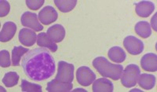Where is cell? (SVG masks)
Returning a JSON list of instances; mask_svg holds the SVG:
<instances>
[{
    "instance_id": "5",
    "label": "cell",
    "mask_w": 157,
    "mask_h": 92,
    "mask_svg": "<svg viewBox=\"0 0 157 92\" xmlns=\"http://www.w3.org/2000/svg\"><path fill=\"white\" fill-rule=\"evenodd\" d=\"M77 82L83 87H88L94 83L96 79V74L87 66H81L77 69Z\"/></svg>"
},
{
    "instance_id": "1",
    "label": "cell",
    "mask_w": 157,
    "mask_h": 92,
    "mask_svg": "<svg viewBox=\"0 0 157 92\" xmlns=\"http://www.w3.org/2000/svg\"><path fill=\"white\" fill-rule=\"evenodd\" d=\"M22 68L25 75L34 81H43L51 77L56 70L55 60L46 48L29 50L22 58Z\"/></svg>"
},
{
    "instance_id": "25",
    "label": "cell",
    "mask_w": 157,
    "mask_h": 92,
    "mask_svg": "<svg viewBox=\"0 0 157 92\" xmlns=\"http://www.w3.org/2000/svg\"><path fill=\"white\" fill-rule=\"evenodd\" d=\"M44 2V0H26V5L32 10H37L40 9Z\"/></svg>"
},
{
    "instance_id": "22",
    "label": "cell",
    "mask_w": 157,
    "mask_h": 92,
    "mask_svg": "<svg viewBox=\"0 0 157 92\" xmlns=\"http://www.w3.org/2000/svg\"><path fill=\"white\" fill-rule=\"evenodd\" d=\"M19 78V75L16 72H8L4 75L2 81L6 87H12L17 84Z\"/></svg>"
},
{
    "instance_id": "15",
    "label": "cell",
    "mask_w": 157,
    "mask_h": 92,
    "mask_svg": "<svg viewBox=\"0 0 157 92\" xmlns=\"http://www.w3.org/2000/svg\"><path fill=\"white\" fill-rule=\"evenodd\" d=\"M72 89L71 83H62L54 79L47 83V90L49 92H68Z\"/></svg>"
},
{
    "instance_id": "12",
    "label": "cell",
    "mask_w": 157,
    "mask_h": 92,
    "mask_svg": "<svg viewBox=\"0 0 157 92\" xmlns=\"http://www.w3.org/2000/svg\"><path fill=\"white\" fill-rule=\"evenodd\" d=\"M155 5L151 1H141L135 5V11L137 14L141 17H148L153 13Z\"/></svg>"
},
{
    "instance_id": "10",
    "label": "cell",
    "mask_w": 157,
    "mask_h": 92,
    "mask_svg": "<svg viewBox=\"0 0 157 92\" xmlns=\"http://www.w3.org/2000/svg\"><path fill=\"white\" fill-rule=\"evenodd\" d=\"M141 68L148 72H156L157 55L155 53H148L141 58Z\"/></svg>"
},
{
    "instance_id": "3",
    "label": "cell",
    "mask_w": 157,
    "mask_h": 92,
    "mask_svg": "<svg viewBox=\"0 0 157 92\" xmlns=\"http://www.w3.org/2000/svg\"><path fill=\"white\" fill-rule=\"evenodd\" d=\"M141 71L140 68L135 64H130L123 69L121 75V83L125 87H132L137 84Z\"/></svg>"
},
{
    "instance_id": "14",
    "label": "cell",
    "mask_w": 157,
    "mask_h": 92,
    "mask_svg": "<svg viewBox=\"0 0 157 92\" xmlns=\"http://www.w3.org/2000/svg\"><path fill=\"white\" fill-rule=\"evenodd\" d=\"M92 90L94 92H113L114 90L113 82L106 78H100L94 80Z\"/></svg>"
},
{
    "instance_id": "26",
    "label": "cell",
    "mask_w": 157,
    "mask_h": 92,
    "mask_svg": "<svg viewBox=\"0 0 157 92\" xmlns=\"http://www.w3.org/2000/svg\"><path fill=\"white\" fill-rule=\"evenodd\" d=\"M10 3L6 0H1L0 1V17H5L10 13Z\"/></svg>"
},
{
    "instance_id": "18",
    "label": "cell",
    "mask_w": 157,
    "mask_h": 92,
    "mask_svg": "<svg viewBox=\"0 0 157 92\" xmlns=\"http://www.w3.org/2000/svg\"><path fill=\"white\" fill-rule=\"evenodd\" d=\"M156 78L154 75L143 73L138 78V84L141 88L145 90H151L155 87Z\"/></svg>"
},
{
    "instance_id": "17",
    "label": "cell",
    "mask_w": 157,
    "mask_h": 92,
    "mask_svg": "<svg viewBox=\"0 0 157 92\" xmlns=\"http://www.w3.org/2000/svg\"><path fill=\"white\" fill-rule=\"evenodd\" d=\"M108 56L113 61L116 63H122L125 61L127 54L123 48L120 47H113L109 49Z\"/></svg>"
},
{
    "instance_id": "21",
    "label": "cell",
    "mask_w": 157,
    "mask_h": 92,
    "mask_svg": "<svg viewBox=\"0 0 157 92\" xmlns=\"http://www.w3.org/2000/svg\"><path fill=\"white\" fill-rule=\"evenodd\" d=\"M29 51V49L25 48V47L17 46L14 47L12 50V65L13 66H18L20 65V61L21 59V57L25 55L26 53Z\"/></svg>"
},
{
    "instance_id": "2",
    "label": "cell",
    "mask_w": 157,
    "mask_h": 92,
    "mask_svg": "<svg viewBox=\"0 0 157 92\" xmlns=\"http://www.w3.org/2000/svg\"><path fill=\"white\" fill-rule=\"evenodd\" d=\"M93 66L103 77L118 80L121 77L123 67L121 65L111 63L105 57H97L93 61Z\"/></svg>"
},
{
    "instance_id": "28",
    "label": "cell",
    "mask_w": 157,
    "mask_h": 92,
    "mask_svg": "<svg viewBox=\"0 0 157 92\" xmlns=\"http://www.w3.org/2000/svg\"><path fill=\"white\" fill-rule=\"evenodd\" d=\"M73 91H85V92H86V90H84V89H82V88H76V89H75Z\"/></svg>"
},
{
    "instance_id": "23",
    "label": "cell",
    "mask_w": 157,
    "mask_h": 92,
    "mask_svg": "<svg viewBox=\"0 0 157 92\" xmlns=\"http://www.w3.org/2000/svg\"><path fill=\"white\" fill-rule=\"evenodd\" d=\"M22 91L27 92H42V87L39 84L34 83H30V82L22 79L21 85Z\"/></svg>"
},
{
    "instance_id": "27",
    "label": "cell",
    "mask_w": 157,
    "mask_h": 92,
    "mask_svg": "<svg viewBox=\"0 0 157 92\" xmlns=\"http://www.w3.org/2000/svg\"><path fill=\"white\" fill-rule=\"evenodd\" d=\"M155 19H156V13L152 17V20H151V24H152V29H154V31H156V25H155Z\"/></svg>"
},
{
    "instance_id": "20",
    "label": "cell",
    "mask_w": 157,
    "mask_h": 92,
    "mask_svg": "<svg viewBox=\"0 0 157 92\" xmlns=\"http://www.w3.org/2000/svg\"><path fill=\"white\" fill-rule=\"evenodd\" d=\"M54 3L59 10L63 13H68L75 8L77 0H54Z\"/></svg>"
},
{
    "instance_id": "9",
    "label": "cell",
    "mask_w": 157,
    "mask_h": 92,
    "mask_svg": "<svg viewBox=\"0 0 157 92\" xmlns=\"http://www.w3.org/2000/svg\"><path fill=\"white\" fill-rule=\"evenodd\" d=\"M18 39L22 45L25 46V47H32L34 45L37 40H36L37 36H36L35 31L25 28V29H21V31L19 32Z\"/></svg>"
},
{
    "instance_id": "7",
    "label": "cell",
    "mask_w": 157,
    "mask_h": 92,
    "mask_svg": "<svg viewBox=\"0 0 157 92\" xmlns=\"http://www.w3.org/2000/svg\"><path fill=\"white\" fill-rule=\"evenodd\" d=\"M21 22L22 25L25 27L30 28L35 32H40L43 29V26L38 20L37 14L32 13V12H29V11L25 12L21 15Z\"/></svg>"
},
{
    "instance_id": "4",
    "label": "cell",
    "mask_w": 157,
    "mask_h": 92,
    "mask_svg": "<svg viewBox=\"0 0 157 92\" xmlns=\"http://www.w3.org/2000/svg\"><path fill=\"white\" fill-rule=\"evenodd\" d=\"M74 69L72 64L64 61H59L55 79L62 83H71L74 79Z\"/></svg>"
},
{
    "instance_id": "8",
    "label": "cell",
    "mask_w": 157,
    "mask_h": 92,
    "mask_svg": "<svg viewBox=\"0 0 157 92\" xmlns=\"http://www.w3.org/2000/svg\"><path fill=\"white\" fill-rule=\"evenodd\" d=\"M38 17H39V21H41L42 24L45 25H48L50 24L57 21L58 14L53 6H47L39 11Z\"/></svg>"
},
{
    "instance_id": "11",
    "label": "cell",
    "mask_w": 157,
    "mask_h": 92,
    "mask_svg": "<svg viewBox=\"0 0 157 92\" xmlns=\"http://www.w3.org/2000/svg\"><path fill=\"white\" fill-rule=\"evenodd\" d=\"M47 34L49 38L54 43H60L65 36V29L60 24H56L47 29Z\"/></svg>"
},
{
    "instance_id": "24",
    "label": "cell",
    "mask_w": 157,
    "mask_h": 92,
    "mask_svg": "<svg viewBox=\"0 0 157 92\" xmlns=\"http://www.w3.org/2000/svg\"><path fill=\"white\" fill-rule=\"evenodd\" d=\"M11 65V60L10 53L6 50L0 51V66L2 68H7Z\"/></svg>"
},
{
    "instance_id": "19",
    "label": "cell",
    "mask_w": 157,
    "mask_h": 92,
    "mask_svg": "<svg viewBox=\"0 0 157 92\" xmlns=\"http://www.w3.org/2000/svg\"><path fill=\"white\" fill-rule=\"evenodd\" d=\"M134 30L138 36L144 39L148 38L152 34V30H151L149 23L145 21H141L137 22L134 26Z\"/></svg>"
},
{
    "instance_id": "13",
    "label": "cell",
    "mask_w": 157,
    "mask_h": 92,
    "mask_svg": "<svg viewBox=\"0 0 157 92\" xmlns=\"http://www.w3.org/2000/svg\"><path fill=\"white\" fill-rule=\"evenodd\" d=\"M17 31L16 24L12 21H6L3 24L0 33V41L2 43L10 41L14 36Z\"/></svg>"
},
{
    "instance_id": "6",
    "label": "cell",
    "mask_w": 157,
    "mask_h": 92,
    "mask_svg": "<svg viewBox=\"0 0 157 92\" xmlns=\"http://www.w3.org/2000/svg\"><path fill=\"white\" fill-rule=\"evenodd\" d=\"M123 46L132 55H138L144 51V43L134 36H127L123 40Z\"/></svg>"
},
{
    "instance_id": "16",
    "label": "cell",
    "mask_w": 157,
    "mask_h": 92,
    "mask_svg": "<svg viewBox=\"0 0 157 92\" xmlns=\"http://www.w3.org/2000/svg\"><path fill=\"white\" fill-rule=\"evenodd\" d=\"M36 42L39 47L49 49L52 52H56L57 51V45L49 38L47 33H41L38 34Z\"/></svg>"
}]
</instances>
